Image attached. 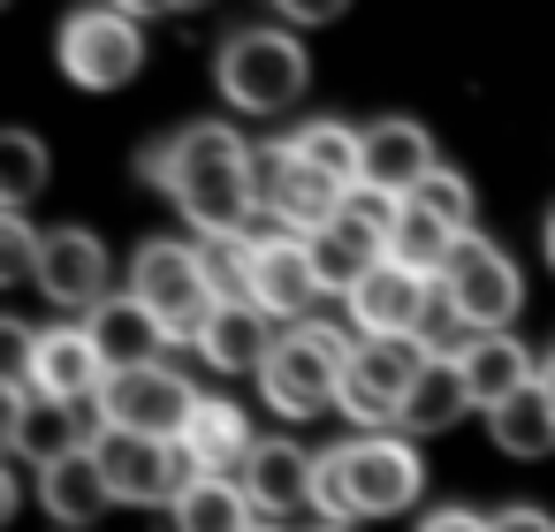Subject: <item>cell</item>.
I'll list each match as a JSON object with an SVG mask.
<instances>
[{"label":"cell","instance_id":"obj_24","mask_svg":"<svg viewBox=\"0 0 555 532\" xmlns=\"http://www.w3.org/2000/svg\"><path fill=\"white\" fill-rule=\"evenodd\" d=\"M487 433H494V449H502V456H517V464L555 456V388H547V380H532L525 395H509L502 411H487Z\"/></svg>","mask_w":555,"mask_h":532},{"label":"cell","instance_id":"obj_23","mask_svg":"<svg viewBox=\"0 0 555 532\" xmlns=\"http://www.w3.org/2000/svg\"><path fill=\"white\" fill-rule=\"evenodd\" d=\"M274 335H282V327H274L259 304H221V312L206 320V335H198V358H206L214 373H251V380H259Z\"/></svg>","mask_w":555,"mask_h":532},{"label":"cell","instance_id":"obj_33","mask_svg":"<svg viewBox=\"0 0 555 532\" xmlns=\"http://www.w3.org/2000/svg\"><path fill=\"white\" fill-rule=\"evenodd\" d=\"M267 9H274L282 24H305V31H312V24H335L350 0H267Z\"/></svg>","mask_w":555,"mask_h":532},{"label":"cell","instance_id":"obj_36","mask_svg":"<svg viewBox=\"0 0 555 532\" xmlns=\"http://www.w3.org/2000/svg\"><path fill=\"white\" fill-rule=\"evenodd\" d=\"M115 9H122V16H138V24H145V16H168V0H115Z\"/></svg>","mask_w":555,"mask_h":532},{"label":"cell","instance_id":"obj_35","mask_svg":"<svg viewBox=\"0 0 555 532\" xmlns=\"http://www.w3.org/2000/svg\"><path fill=\"white\" fill-rule=\"evenodd\" d=\"M494 532H555V517H547V509H525V502H517V509H494Z\"/></svg>","mask_w":555,"mask_h":532},{"label":"cell","instance_id":"obj_12","mask_svg":"<svg viewBox=\"0 0 555 532\" xmlns=\"http://www.w3.org/2000/svg\"><path fill=\"white\" fill-rule=\"evenodd\" d=\"M343 312H350L358 335H426V320L441 312V282H426V274L380 259V267L343 297Z\"/></svg>","mask_w":555,"mask_h":532},{"label":"cell","instance_id":"obj_20","mask_svg":"<svg viewBox=\"0 0 555 532\" xmlns=\"http://www.w3.org/2000/svg\"><path fill=\"white\" fill-rule=\"evenodd\" d=\"M176 449L191 456V471H198V479H244V464H251L259 433L244 426V411H236V403L198 395V411H191V426H183V441H176Z\"/></svg>","mask_w":555,"mask_h":532},{"label":"cell","instance_id":"obj_4","mask_svg":"<svg viewBox=\"0 0 555 532\" xmlns=\"http://www.w3.org/2000/svg\"><path fill=\"white\" fill-rule=\"evenodd\" d=\"M214 85L236 115H289L312 85V54L297 31L282 24H259V31H229L221 54H214Z\"/></svg>","mask_w":555,"mask_h":532},{"label":"cell","instance_id":"obj_40","mask_svg":"<svg viewBox=\"0 0 555 532\" xmlns=\"http://www.w3.org/2000/svg\"><path fill=\"white\" fill-rule=\"evenodd\" d=\"M540 380H547V388H555V350H547V373H540Z\"/></svg>","mask_w":555,"mask_h":532},{"label":"cell","instance_id":"obj_13","mask_svg":"<svg viewBox=\"0 0 555 532\" xmlns=\"http://www.w3.org/2000/svg\"><path fill=\"white\" fill-rule=\"evenodd\" d=\"M9 456L16 464H31V471H47V464H62V456H77V449H92V433L100 426H85L69 403H47L31 380H9Z\"/></svg>","mask_w":555,"mask_h":532},{"label":"cell","instance_id":"obj_18","mask_svg":"<svg viewBox=\"0 0 555 532\" xmlns=\"http://www.w3.org/2000/svg\"><path fill=\"white\" fill-rule=\"evenodd\" d=\"M85 335H92V350L107 358V373L168 365L160 350L176 342V335H168V327H160V320H153V312H145L130 289H122V297H107V304H92V312H85Z\"/></svg>","mask_w":555,"mask_h":532},{"label":"cell","instance_id":"obj_30","mask_svg":"<svg viewBox=\"0 0 555 532\" xmlns=\"http://www.w3.org/2000/svg\"><path fill=\"white\" fill-rule=\"evenodd\" d=\"M198 259L221 304H251V236H198Z\"/></svg>","mask_w":555,"mask_h":532},{"label":"cell","instance_id":"obj_1","mask_svg":"<svg viewBox=\"0 0 555 532\" xmlns=\"http://www.w3.org/2000/svg\"><path fill=\"white\" fill-rule=\"evenodd\" d=\"M145 176L176 198V213L198 236H251L259 198H251V145L229 122H191L168 145L145 153Z\"/></svg>","mask_w":555,"mask_h":532},{"label":"cell","instance_id":"obj_38","mask_svg":"<svg viewBox=\"0 0 555 532\" xmlns=\"http://www.w3.org/2000/svg\"><path fill=\"white\" fill-rule=\"evenodd\" d=\"M312 532H358V524H312Z\"/></svg>","mask_w":555,"mask_h":532},{"label":"cell","instance_id":"obj_34","mask_svg":"<svg viewBox=\"0 0 555 532\" xmlns=\"http://www.w3.org/2000/svg\"><path fill=\"white\" fill-rule=\"evenodd\" d=\"M418 532H494V517H479V509H426Z\"/></svg>","mask_w":555,"mask_h":532},{"label":"cell","instance_id":"obj_2","mask_svg":"<svg viewBox=\"0 0 555 532\" xmlns=\"http://www.w3.org/2000/svg\"><path fill=\"white\" fill-rule=\"evenodd\" d=\"M418 494H426V464L403 433H358L343 449H320V464H312V517L320 524L403 517Z\"/></svg>","mask_w":555,"mask_h":532},{"label":"cell","instance_id":"obj_14","mask_svg":"<svg viewBox=\"0 0 555 532\" xmlns=\"http://www.w3.org/2000/svg\"><path fill=\"white\" fill-rule=\"evenodd\" d=\"M312 297H327L320 289V274H312V251H305V236H251V304L274 320V327H297V320H312Z\"/></svg>","mask_w":555,"mask_h":532},{"label":"cell","instance_id":"obj_6","mask_svg":"<svg viewBox=\"0 0 555 532\" xmlns=\"http://www.w3.org/2000/svg\"><path fill=\"white\" fill-rule=\"evenodd\" d=\"M130 297H138L176 342H198L206 320L221 312V297H214V282H206V259H198V236H191V244H183V236L138 244V259H130Z\"/></svg>","mask_w":555,"mask_h":532},{"label":"cell","instance_id":"obj_9","mask_svg":"<svg viewBox=\"0 0 555 532\" xmlns=\"http://www.w3.org/2000/svg\"><path fill=\"white\" fill-rule=\"evenodd\" d=\"M251 198H259V221H274L282 236H312L343 213V183H327L320 168L297 160V145H251Z\"/></svg>","mask_w":555,"mask_h":532},{"label":"cell","instance_id":"obj_10","mask_svg":"<svg viewBox=\"0 0 555 532\" xmlns=\"http://www.w3.org/2000/svg\"><path fill=\"white\" fill-rule=\"evenodd\" d=\"M191 411H198V388H191L176 365H138V373H107V388H100V403H92V426L183 441Z\"/></svg>","mask_w":555,"mask_h":532},{"label":"cell","instance_id":"obj_5","mask_svg":"<svg viewBox=\"0 0 555 532\" xmlns=\"http://www.w3.org/2000/svg\"><path fill=\"white\" fill-rule=\"evenodd\" d=\"M426 365H434V342L426 335H358V358L343 373V403L335 411L350 426H365V433H396L411 388L426 380Z\"/></svg>","mask_w":555,"mask_h":532},{"label":"cell","instance_id":"obj_19","mask_svg":"<svg viewBox=\"0 0 555 532\" xmlns=\"http://www.w3.org/2000/svg\"><path fill=\"white\" fill-rule=\"evenodd\" d=\"M456 365H464V388H472L479 411H502L509 395H525V388L547 373L509 327H502V335H464V342H456Z\"/></svg>","mask_w":555,"mask_h":532},{"label":"cell","instance_id":"obj_27","mask_svg":"<svg viewBox=\"0 0 555 532\" xmlns=\"http://www.w3.org/2000/svg\"><path fill=\"white\" fill-rule=\"evenodd\" d=\"M456 244H464V236H456L449 221H434L426 206H411V198H403V213H396V229H388V259H396V267H411V274L441 282V267L456 259Z\"/></svg>","mask_w":555,"mask_h":532},{"label":"cell","instance_id":"obj_28","mask_svg":"<svg viewBox=\"0 0 555 532\" xmlns=\"http://www.w3.org/2000/svg\"><path fill=\"white\" fill-rule=\"evenodd\" d=\"M289 145H297V160L320 168L327 183H343V191L365 183V130H350V122H305Z\"/></svg>","mask_w":555,"mask_h":532},{"label":"cell","instance_id":"obj_7","mask_svg":"<svg viewBox=\"0 0 555 532\" xmlns=\"http://www.w3.org/2000/svg\"><path fill=\"white\" fill-rule=\"evenodd\" d=\"M54 62H62V77L85 85V92H122V85L145 69V24L122 16L115 0L77 9V16L54 31Z\"/></svg>","mask_w":555,"mask_h":532},{"label":"cell","instance_id":"obj_15","mask_svg":"<svg viewBox=\"0 0 555 532\" xmlns=\"http://www.w3.org/2000/svg\"><path fill=\"white\" fill-rule=\"evenodd\" d=\"M47 403H69V411H92L100 403V388H107V358L92 350V335L85 327H39V342H31V373H24Z\"/></svg>","mask_w":555,"mask_h":532},{"label":"cell","instance_id":"obj_26","mask_svg":"<svg viewBox=\"0 0 555 532\" xmlns=\"http://www.w3.org/2000/svg\"><path fill=\"white\" fill-rule=\"evenodd\" d=\"M168 517H176V532H251L259 524V509L236 479H191Z\"/></svg>","mask_w":555,"mask_h":532},{"label":"cell","instance_id":"obj_39","mask_svg":"<svg viewBox=\"0 0 555 532\" xmlns=\"http://www.w3.org/2000/svg\"><path fill=\"white\" fill-rule=\"evenodd\" d=\"M251 532H289V524H267V517H259V524H251Z\"/></svg>","mask_w":555,"mask_h":532},{"label":"cell","instance_id":"obj_29","mask_svg":"<svg viewBox=\"0 0 555 532\" xmlns=\"http://www.w3.org/2000/svg\"><path fill=\"white\" fill-rule=\"evenodd\" d=\"M47 183V145L31 130H9L0 138V213H24Z\"/></svg>","mask_w":555,"mask_h":532},{"label":"cell","instance_id":"obj_31","mask_svg":"<svg viewBox=\"0 0 555 532\" xmlns=\"http://www.w3.org/2000/svg\"><path fill=\"white\" fill-rule=\"evenodd\" d=\"M411 206H426V213H434V221H449L456 236H479V229H472V183H464L456 168H434V176L411 191Z\"/></svg>","mask_w":555,"mask_h":532},{"label":"cell","instance_id":"obj_22","mask_svg":"<svg viewBox=\"0 0 555 532\" xmlns=\"http://www.w3.org/2000/svg\"><path fill=\"white\" fill-rule=\"evenodd\" d=\"M39 509L54 517V532H92V524L115 509V486H107L100 456L77 449V456L47 464V471H39Z\"/></svg>","mask_w":555,"mask_h":532},{"label":"cell","instance_id":"obj_11","mask_svg":"<svg viewBox=\"0 0 555 532\" xmlns=\"http://www.w3.org/2000/svg\"><path fill=\"white\" fill-rule=\"evenodd\" d=\"M92 456H100L115 502H130V509H176V494L198 479L191 456H183L176 441H153V433H115V426H100V433H92Z\"/></svg>","mask_w":555,"mask_h":532},{"label":"cell","instance_id":"obj_41","mask_svg":"<svg viewBox=\"0 0 555 532\" xmlns=\"http://www.w3.org/2000/svg\"><path fill=\"white\" fill-rule=\"evenodd\" d=\"M168 9H206V0H168Z\"/></svg>","mask_w":555,"mask_h":532},{"label":"cell","instance_id":"obj_3","mask_svg":"<svg viewBox=\"0 0 555 532\" xmlns=\"http://www.w3.org/2000/svg\"><path fill=\"white\" fill-rule=\"evenodd\" d=\"M358 358V335L327 327V320H297L274 335L267 365H259V395L274 418H320L343 403V373Z\"/></svg>","mask_w":555,"mask_h":532},{"label":"cell","instance_id":"obj_37","mask_svg":"<svg viewBox=\"0 0 555 532\" xmlns=\"http://www.w3.org/2000/svg\"><path fill=\"white\" fill-rule=\"evenodd\" d=\"M547 267H555V213H547Z\"/></svg>","mask_w":555,"mask_h":532},{"label":"cell","instance_id":"obj_25","mask_svg":"<svg viewBox=\"0 0 555 532\" xmlns=\"http://www.w3.org/2000/svg\"><path fill=\"white\" fill-rule=\"evenodd\" d=\"M464 411H479L472 388H464V365H456V350H434L426 380H418L411 403H403V433H441V426H456Z\"/></svg>","mask_w":555,"mask_h":532},{"label":"cell","instance_id":"obj_8","mask_svg":"<svg viewBox=\"0 0 555 532\" xmlns=\"http://www.w3.org/2000/svg\"><path fill=\"white\" fill-rule=\"evenodd\" d=\"M517 304H525L517 259H509L502 244H487V236H464L456 259L441 267V312H449L464 335H502V327L517 320Z\"/></svg>","mask_w":555,"mask_h":532},{"label":"cell","instance_id":"obj_32","mask_svg":"<svg viewBox=\"0 0 555 532\" xmlns=\"http://www.w3.org/2000/svg\"><path fill=\"white\" fill-rule=\"evenodd\" d=\"M39 251H47V229H31L24 213H0V282L39 289Z\"/></svg>","mask_w":555,"mask_h":532},{"label":"cell","instance_id":"obj_17","mask_svg":"<svg viewBox=\"0 0 555 532\" xmlns=\"http://www.w3.org/2000/svg\"><path fill=\"white\" fill-rule=\"evenodd\" d=\"M434 168H441V160H434V138H426L411 115H388V122L365 130V183H358V191H380V198L403 206Z\"/></svg>","mask_w":555,"mask_h":532},{"label":"cell","instance_id":"obj_16","mask_svg":"<svg viewBox=\"0 0 555 532\" xmlns=\"http://www.w3.org/2000/svg\"><path fill=\"white\" fill-rule=\"evenodd\" d=\"M107 244L92 229H47V251H39V297L62 304V312H92L107 304Z\"/></svg>","mask_w":555,"mask_h":532},{"label":"cell","instance_id":"obj_21","mask_svg":"<svg viewBox=\"0 0 555 532\" xmlns=\"http://www.w3.org/2000/svg\"><path fill=\"white\" fill-rule=\"evenodd\" d=\"M312 464H320V456H305L297 441H259L236 486L251 494V509H259L267 524H282V517L312 509Z\"/></svg>","mask_w":555,"mask_h":532}]
</instances>
